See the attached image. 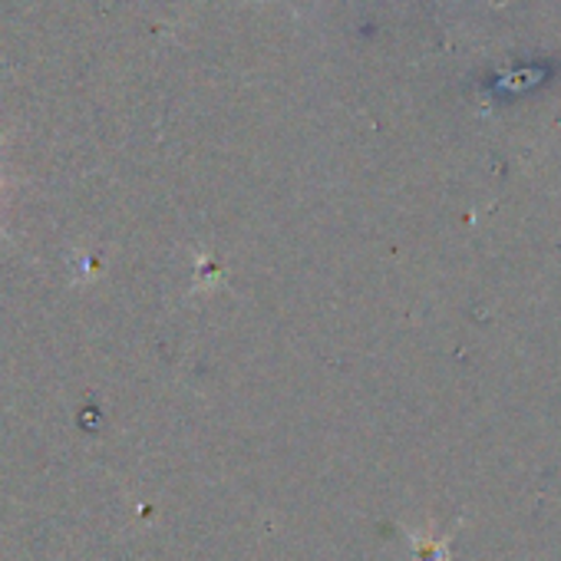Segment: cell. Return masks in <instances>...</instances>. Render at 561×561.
Returning a JSON list of instances; mask_svg holds the SVG:
<instances>
[{
  "instance_id": "obj_1",
  "label": "cell",
  "mask_w": 561,
  "mask_h": 561,
  "mask_svg": "<svg viewBox=\"0 0 561 561\" xmlns=\"http://www.w3.org/2000/svg\"><path fill=\"white\" fill-rule=\"evenodd\" d=\"M0 146H4V136H0ZM4 185H8V182H4V179H0V192H4ZM0 234H4V238H8V231H4V225H0Z\"/></svg>"
}]
</instances>
